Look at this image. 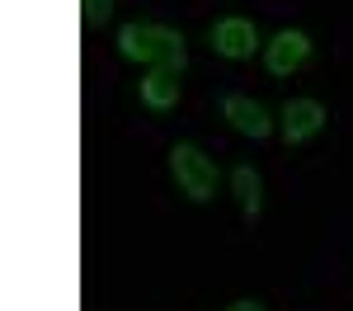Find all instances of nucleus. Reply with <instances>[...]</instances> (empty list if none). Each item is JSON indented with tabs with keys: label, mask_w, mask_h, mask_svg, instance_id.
Returning a JSON list of instances; mask_svg holds the SVG:
<instances>
[{
	"label": "nucleus",
	"mask_w": 353,
	"mask_h": 311,
	"mask_svg": "<svg viewBox=\"0 0 353 311\" xmlns=\"http://www.w3.org/2000/svg\"><path fill=\"white\" fill-rule=\"evenodd\" d=\"M118 52L128 61H146L151 71H184L189 48H184V33L165 24H123L118 28Z\"/></svg>",
	"instance_id": "obj_1"
},
{
	"label": "nucleus",
	"mask_w": 353,
	"mask_h": 311,
	"mask_svg": "<svg viewBox=\"0 0 353 311\" xmlns=\"http://www.w3.org/2000/svg\"><path fill=\"white\" fill-rule=\"evenodd\" d=\"M170 170H174L179 189H184L193 203H208L212 189H217V165H212V156H203L193 141H174V146H170Z\"/></svg>",
	"instance_id": "obj_2"
},
{
	"label": "nucleus",
	"mask_w": 353,
	"mask_h": 311,
	"mask_svg": "<svg viewBox=\"0 0 353 311\" xmlns=\"http://www.w3.org/2000/svg\"><path fill=\"white\" fill-rule=\"evenodd\" d=\"M306 57H311V38H306L301 28H283L273 43H264V66H269L273 76H292V71H301Z\"/></svg>",
	"instance_id": "obj_3"
},
{
	"label": "nucleus",
	"mask_w": 353,
	"mask_h": 311,
	"mask_svg": "<svg viewBox=\"0 0 353 311\" xmlns=\"http://www.w3.org/2000/svg\"><path fill=\"white\" fill-rule=\"evenodd\" d=\"M212 48H217V57L245 61V57H254V48H259V33H254L250 19L231 14V19H217V24H212Z\"/></svg>",
	"instance_id": "obj_4"
},
{
	"label": "nucleus",
	"mask_w": 353,
	"mask_h": 311,
	"mask_svg": "<svg viewBox=\"0 0 353 311\" xmlns=\"http://www.w3.org/2000/svg\"><path fill=\"white\" fill-rule=\"evenodd\" d=\"M321 128H325V104L321 99H288L283 104V137H288V146L311 141Z\"/></svg>",
	"instance_id": "obj_5"
},
{
	"label": "nucleus",
	"mask_w": 353,
	"mask_h": 311,
	"mask_svg": "<svg viewBox=\"0 0 353 311\" xmlns=\"http://www.w3.org/2000/svg\"><path fill=\"white\" fill-rule=\"evenodd\" d=\"M221 113L231 118V128H236L241 137L264 141L273 132V118L264 113V104H259V99H250V94H226V99H221Z\"/></svg>",
	"instance_id": "obj_6"
},
{
	"label": "nucleus",
	"mask_w": 353,
	"mask_h": 311,
	"mask_svg": "<svg viewBox=\"0 0 353 311\" xmlns=\"http://www.w3.org/2000/svg\"><path fill=\"white\" fill-rule=\"evenodd\" d=\"M141 104L146 109H174L179 104V71H146L141 76Z\"/></svg>",
	"instance_id": "obj_7"
},
{
	"label": "nucleus",
	"mask_w": 353,
	"mask_h": 311,
	"mask_svg": "<svg viewBox=\"0 0 353 311\" xmlns=\"http://www.w3.org/2000/svg\"><path fill=\"white\" fill-rule=\"evenodd\" d=\"M231 194L241 198L245 217H259V194H264V184H259L254 165H236V174H231Z\"/></svg>",
	"instance_id": "obj_8"
},
{
	"label": "nucleus",
	"mask_w": 353,
	"mask_h": 311,
	"mask_svg": "<svg viewBox=\"0 0 353 311\" xmlns=\"http://www.w3.org/2000/svg\"><path fill=\"white\" fill-rule=\"evenodd\" d=\"M113 0H81V19L85 24H99V19H109Z\"/></svg>",
	"instance_id": "obj_9"
},
{
	"label": "nucleus",
	"mask_w": 353,
	"mask_h": 311,
	"mask_svg": "<svg viewBox=\"0 0 353 311\" xmlns=\"http://www.w3.org/2000/svg\"><path fill=\"white\" fill-rule=\"evenodd\" d=\"M226 311H264V307H259V302H250V297H245V302H231V307H226Z\"/></svg>",
	"instance_id": "obj_10"
}]
</instances>
